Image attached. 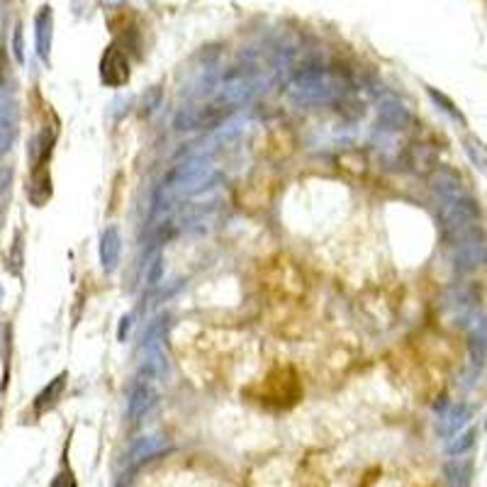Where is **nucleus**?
Segmentation results:
<instances>
[{
	"label": "nucleus",
	"instance_id": "f8f14e48",
	"mask_svg": "<svg viewBox=\"0 0 487 487\" xmlns=\"http://www.w3.org/2000/svg\"><path fill=\"white\" fill-rule=\"evenodd\" d=\"M473 441H475V431L470 429V431H465L463 436H458V439L453 441V443H448V453H453V456H458V453L468 451V448L473 446Z\"/></svg>",
	"mask_w": 487,
	"mask_h": 487
},
{
	"label": "nucleus",
	"instance_id": "f03ea898",
	"mask_svg": "<svg viewBox=\"0 0 487 487\" xmlns=\"http://www.w3.org/2000/svg\"><path fill=\"white\" fill-rule=\"evenodd\" d=\"M246 395L268 409H290L300 402L303 387H300V375L293 365H278L268 373L264 380L251 385Z\"/></svg>",
	"mask_w": 487,
	"mask_h": 487
},
{
	"label": "nucleus",
	"instance_id": "f257e3e1",
	"mask_svg": "<svg viewBox=\"0 0 487 487\" xmlns=\"http://www.w3.org/2000/svg\"><path fill=\"white\" fill-rule=\"evenodd\" d=\"M259 288L264 295L268 319L283 334L300 331L305 322V300H307V278L300 266L286 256H276L261 268Z\"/></svg>",
	"mask_w": 487,
	"mask_h": 487
},
{
	"label": "nucleus",
	"instance_id": "0eeeda50",
	"mask_svg": "<svg viewBox=\"0 0 487 487\" xmlns=\"http://www.w3.org/2000/svg\"><path fill=\"white\" fill-rule=\"evenodd\" d=\"M487 261V244L480 242V239H473V242H465L458 251V266L470 271V268H478L480 264Z\"/></svg>",
	"mask_w": 487,
	"mask_h": 487
},
{
	"label": "nucleus",
	"instance_id": "39448f33",
	"mask_svg": "<svg viewBox=\"0 0 487 487\" xmlns=\"http://www.w3.org/2000/svg\"><path fill=\"white\" fill-rule=\"evenodd\" d=\"M35 35H37V54H40L42 59H49V52H52V37H54V15H52V8L45 5V8L37 13L35 18Z\"/></svg>",
	"mask_w": 487,
	"mask_h": 487
},
{
	"label": "nucleus",
	"instance_id": "ddd939ff",
	"mask_svg": "<svg viewBox=\"0 0 487 487\" xmlns=\"http://www.w3.org/2000/svg\"><path fill=\"white\" fill-rule=\"evenodd\" d=\"M49 487H76L74 473H71V470H64V473H59L57 478L52 480V485Z\"/></svg>",
	"mask_w": 487,
	"mask_h": 487
},
{
	"label": "nucleus",
	"instance_id": "6e6552de",
	"mask_svg": "<svg viewBox=\"0 0 487 487\" xmlns=\"http://www.w3.org/2000/svg\"><path fill=\"white\" fill-rule=\"evenodd\" d=\"M64 387H66V373L59 375V377H54V380L49 382L45 390L37 395V399H35V414H42V412H47V409H52L54 404L59 402V397H61Z\"/></svg>",
	"mask_w": 487,
	"mask_h": 487
},
{
	"label": "nucleus",
	"instance_id": "7ed1b4c3",
	"mask_svg": "<svg viewBox=\"0 0 487 487\" xmlns=\"http://www.w3.org/2000/svg\"><path fill=\"white\" fill-rule=\"evenodd\" d=\"M273 188H276V183H273L271 178L256 173L254 178H249L242 188H239L237 198L244 202V207H266L268 202H271Z\"/></svg>",
	"mask_w": 487,
	"mask_h": 487
},
{
	"label": "nucleus",
	"instance_id": "20e7f679",
	"mask_svg": "<svg viewBox=\"0 0 487 487\" xmlns=\"http://www.w3.org/2000/svg\"><path fill=\"white\" fill-rule=\"evenodd\" d=\"M100 74H102V81H105V83H110V86L124 83V81L129 78V64H127V57H124V54L119 52L117 47H110V49L105 52V57H102Z\"/></svg>",
	"mask_w": 487,
	"mask_h": 487
},
{
	"label": "nucleus",
	"instance_id": "423d86ee",
	"mask_svg": "<svg viewBox=\"0 0 487 487\" xmlns=\"http://www.w3.org/2000/svg\"><path fill=\"white\" fill-rule=\"evenodd\" d=\"M15 129H18V112L10 98L0 95V154L10 149L15 139Z\"/></svg>",
	"mask_w": 487,
	"mask_h": 487
},
{
	"label": "nucleus",
	"instance_id": "9b49d317",
	"mask_svg": "<svg viewBox=\"0 0 487 487\" xmlns=\"http://www.w3.org/2000/svg\"><path fill=\"white\" fill-rule=\"evenodd\" d=\"M468 421V407H463V404H458V407L451 409V414L446 417V424L441 426L443 434H456L458 429Z\"/></svg>",
	"mask_w": 487,
	"mask_h": 487
},
{
	"label": "nucleus",
	"instance_id": "9d476101",
	"mask_svg": "<svg viewBox=\"0 0 487 487\" xmlns=\"http://www.w3.org/2000/svg\"><path fill=\"white\" fill-rule=\"evenodd\" d=\"M339 168L351 173V176H360V173L365 171V158L363 154H358V151H348V154L339 156Z\"/></svg>",
	"mask_w": 487,
	"mask_h": 487
},
{
	"label": "nucleus",
	"instance_id": "2eb2a0df",
	"mask_svg": "<svg viewBox=\"0 0 487 487\" xmlns=\"http://www.w3.org/2000/svg\"><path fill=\"white\" fill-rule=\"evenodd\" d=\"M102 3L110 5V8H115V5H119V3H122V0H102Z\"/></svg>",
	"mask_w": 487,
	"mask_h": 487
},
{
	"label": "nucleus",
	"instance_id": "4468645a",
	"mask_svg": "<svg viewBox=\"0 0 487 487\" xmlns=\"http://www.w3.org/2000/svg\"><path fill=\"white\" fill-rule=\"evenodd\" d=\"M15 57L18 61H25V54H23V30H15Z\"/></svg>",
	"mask_w": 487,
	"mask_h": 487
},
{
	"label": "nucleus",
	"instance_id": "1a4fd4ad",
	"mask_svg": "<svg viewBox=\"0 0 487 487\" xmlns=\"http://www.w3.org/2000/svg\"><path fill=\"white\" fill-rule=\"evenodd\" d=\"M470 475H473V465L468 461H451L446 463V478L451 487H468Z\"/></svg>",
	"mask_w": 487,
	"mask_h": 487
},
{
	"label": "nucleus",
	"instance_id": "dca6fc26",
	"mask_svg": "<svg viewBox=\"0 0 487 487\" xmlns=\"http://www.w3.org/2000/svg\"><path fill=\"white\" fill-rule=\"evenodd\" d=\"M0 30H3V10H0Z\"/></svg>",
	"mask_w": 487,
	"mask_h": 487
}]
</instances>
